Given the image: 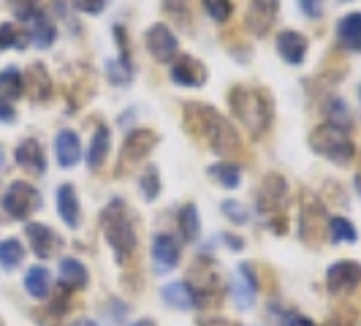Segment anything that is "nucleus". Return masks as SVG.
<instances>
[{
	"instance_id": "obj_21",
	"label": "nucleus",
	"mask_w": 361,
	"mask_h": 326,
	"mask_svg": "<svg viewBox=\"0 0 361 326\" xmlns=\"http://www.w3.org/2000/svg\"><path fill=\"white\" fill-rule=\"evenodd\" d=\"M161 296L163 302L171 305L174 310H190L199 305V294L193 291L190 283H169V286H163Z\"/></svg>"
},
{
	"instance_id": "obj_30",
	"label": "nucleus",
	"mask_w": 361,
	"mask_h": 326,
	"mask_svg": "<svg viewBox=\"0 0 361 326\" xmlns=\"http://www.w3.org/2000/svg\"><path fill=\"white\" fill-rule=\"evenodd\" d=\"M22 261H25V248H22V242L14 239V236L0 239V267H3V270H17Z\"/></svg>"
},
{
	"instance_id": "obj_2",
	"label": "nucleus",
	"mask_w": 361,
	"mask_h": 326,
	"mask_svg": "<svg viewBox=\"0 0 361 326\" xmlns=\"http://www.w3.org/2000/svg\"><path fill=\"white\" fill-rule=\"evenodd\" d=\"M228 107L239 126L245 128L253 139H261L269 131L271 120H274V109H271V98L267 90L261 87H250V85H236L228 90Z\"/></svg>"
},
{
	"instance_id": "obj_13",
	"label": "nucleus",
	"mask_w": 361,
	"mask_h": 326,
	"mask_svg": "<svg viewBox=\"0 0 361 326\" xmlns=\"http://www.w3.org/2000/svg\"><path fill=\"white\" fill-rule=\"evenodd\" d=\"M152 264H155V272H171L180 267V258H182V248L177 242V236L171 234H155L152 239Z\"/></svg>"
},
{
	"instance_id": "obj_16",
	"label": "nucleus",
	"mask_w": 361,
	"mask_h": 326,
	"mask_svg": "<svg viewBox=\"0 0 361 326\" xmlns=\"http://www.w3.org/2000/svg\"><path fill=\"white\" fill-rule=\"evenodd\" d=\"M54 155H57V163L63 169H73L79 163V158H82V139H79V133L73 128L57 131V136H54Z\"/></svg>"
},
{
	"instance_id": "obj_4",
	"label": "nucleus",
	"mask_w": 361,
	"mask_h": 326,
	"mask_svg": "<svg viewBox=\"0 0 361 326\" xmlns=\"http://www.w3.org/2000/svg\"><path fill=\"white\" fill-rule=\"evenodd\" d=\"M310 150L326 161L337 163V166H348L356 158V147H353L350 133L345 128L331 126V123H324L310 133Z\"/></svg>"
},
{
	"instance_id": "obj_19",
	"label": "nucleus",
	"mask_w": 361,
	"mask_h": 326,
	"mask_svg": "<svg viewBox=\"0 0 361 326\" xmlns=\"http://www.w3.org/2000/svg\"><path fill=\"white\" fill-rule=\"evenodd\" d=\"M337 44L345 52H361V11H350L337 22Z\"/></svg>"
},
{
	"instance_id": "obj_18",
	"label": "nucleus",
	"mask_w": 361,
	"mask_h": 326,
	"mask_svg": "<svg viewBox=\"0 0 361 326\" xmlns=\"http://www.w3.org/2000/svg\"><path fill=\"white\" fill-rule=\"evenodd\" d=\"M14 161L30 174H44L47 171V155H44V147L38 145L36 139L19 142V147L14 150Z\"/></svg>"
},
{
	"instance_id": "obj_34",
	"label": "nucleus",
	"mask_w": 361,
	"mask_h": 326,
	"mask_svg": "<svg viewBox=\"0 0 361 326\" xmlns=\"http://www.w3.org/2000/svg\"><path fill=\"white\" fill-rule=\"evenodd\" d=\"M106 76L111 85H128L130 76H133V63H126V60H111L106 63Z\"/></svg>"
},
{
	"instance_id": "obj_6",
	"label": "nucleus",
	"mask_w": 361,
	"mask_h": 326,
	"mask_svg": "<svg viewBox=\"0 0 361 326\" xmlns=\"http://www.w3.org/2000/svg\"><path fill=\"white\" fill-rule=\"evenodd\" d=\"M145 47L147 52L152 54V60H158V63H174L180 57V38L166 22H155L147 28Z\"/></svg>"
},
{
	"instance_id": "obj_36",
	"label": "nucleus",
	"mask_w": 361,
	"mask_h": 326,
	"mask_svg": "<svg viewBox=\"0 0 361 326\" xmlns=\"http://www.w3.org/2000/svg\"><path fill=\"white\" fill-rule=\"evenodd\" d=\"M220 210H223V215L228 217L234 226H245V223L250 220V210H247L245 204H239V201L226 199L223 204H220Z\"/></svg>"
},
{
	"instance_id": "obj_38",
	"label": "nucleus",
	"mask_w": 361,
	"mask_h": 326,
	"mask_svg": "<svg viewBox=\"0 0 361 326\" xmlns=\"http://www.w3.org/2000/svg\"><path fill=\"white\" fill-rule=\"evenodd\" d=\"M188 3L190 0H163V11H169V17L177 19L180 25H185V11H188Z\"/></svg>"
},
{
	"instance_id": "obj_25",
	"label": "nucleus",
	"mask_w": 361,
	"mask_h": 326,
	"mask_svg": "<svg viewBox=\"0 0 361 326\" xmlns=\"http://www.w3.org/2000/svg\"><path fill=\"white\" fill-rule=\"evenodd\" d=\"M52 289V274L47 267H30L25 272V291L33 296V299H47Z\"/></svg>"
},
{
	"instance_id": "obj_26",
	"label": "nucleus",
	"mask_w": 361,
	"mask_h": 326,
	"mask_svg": "<svg viewBox=\"0 0 361 326\" xmlns=\"http://www.w3.org/2000/svg\"><path fill=\"white\" fill-rule=\"evenodd\" d=\"M109 147H111V133H109V128L95 126L90 150H87V166H90V169L104 166V161H106V155H109Z\"/></svg>"
},
{
	"instance_id": "obj_5",
	"label": "nucleus",
	"mask_w": 361,
	"mask_h": 326,
	"mask_svg": "<svg viewBox=\"0 0 361 326\" xmlns=\"http://www.w3.org/2000/svg\"><path fill=\"white\" fill-rule=\"evenodd\" d=\"M3 210L14 220H27L36 210H41V193L36 191V185L14 180L3 193Z\"/></svg>"
},
{
	"instance_id": "obj_39",
	"label": "nucleus",
	"mask_w": 361,
	"mask_h": 326,
	"mask_svg": "<svg viewBox=\"0 0 361 326\" xmlns=\"http://www.w3.org/2000/svg\"><path fill=\"white\" fill-rule=\"evenodd\" d=\"M73 3H76L79 11H85V14H90V17L101 14V11L106 8V0H73Z\"/></svg>"
},
{
	"instance_id": "obj_40",
	"label": "nucleus",
	"mask_w": 361,
	"mask_h": 326,
	"mask_svg": "<svg viewBox=\"0 0 361 326\" xmlns=\"http://www.w3.org/2000/svg\"><path fill=\"white\" fill-rule=\"evenodd\" d=\"M324 3L326 0H299V8H302L310 19H318L324 14Z\"/></svg>"
},
{
	"instance_id": "obj_8",
	"label": "nucleus",
	"mask_w": 361,
	"mask_h": 326,
	"mask_svg": "<svg viewBox=\"0 0 361 326\" xmlns=\"http://www.w3.org/2000/svg\"><path fill=\"white\" fill-rule=\"evenodd\" d=\"M207 66L196 60L193 54H180L174 63H171V68H169V79L177 85V87H188V90H199L204 87V82H207Z\"/></svg>"
},
{
	"instance_id": "obj_14",
	"label": "nucleus",
	"mask_w": 361,
	"mask_h": 326,
	"mask_svg": "<svg viewBox=\"0 0 361 326\" xmlns=\"http://www.w3.org/2000/svg\"><path fill=\"white\" fill-rule=\"evenodd\" d=\"M274 47H277V54H280L288 66H302L305 57H307L310 41H307V36L299 33V30H283V33H277Z\"/></svg>"
},
{
	"instance_id": "obj_45",
	"label": "nucleus",
	"mask_w": 361,
	"mask_h": 326,
	"mask_svg": "<svg viewBox=\"0 0 361 326\" xmlns=\"http://www.w3.org/2000/svg\"><path fill=\"white\" fill-rule=\"evenodd\" d=\"M3 171H6V150L0 147V174H3Z\"/></svg>"
},
{
	"instance_id": "obj_41",
	"label": "nucleus",
	"mask_w": 361,
	"mask_h": 326,
	"mask_svg": "<svg viewBox=\"0 0 361 326\" xmlns=\"http://www.w3.org/2000/svg\"><path fill=\"white\" fill-rule=\"evenodd\" d=\"M17 120V109L11 101H6V98H0V123H14Z\"/></svg>"
},
{
	"instance_id": "obj_22",
	"label": "nucleus",
	"mask_w": 361,
	"mask_h": 326,
	"mask_svg": "<svg viewBox=\"0 0 361 326\" xmlns=\"http://www.w3.org/2000/svg\"><path fill=\"white\" fill-rule=\"evenodd\" d=\"M27 38H30V44L36 49H49L54 44V38H57V28H54V22L44 11H38L36 17H33V22H30Z\"/></svg>"
},
{
	"instance_id": "obj_31",
	"label": "nucleus",
	"mask_w": 361,
	"mask_h": 326,
	"mask_svg": "<svg viewBox=\"0 0 361 326\" xmlns=\"http://www.w3.org/2000/svg\"><path fill=\"white\" fill-rule=\"evenodd\" d=\"M139 188H142V196L145 201H155L161 196V171L155 163H147L142 177H139Z\"/></svg>"
},
{
	"instance_id": "obj_7",
	"label": "nucleus",
	"mask_w": 361,
	"mask_h": 326,
	"mask_svg": "<svg viewBox=\"0 0 361 326\" xmlns=\"http://www.w3.org/2000/svg\"><path fill=\"white\" fill-rule=\"evenodd\" d=\"M361 286V264L359 261H334L329 270H326V289L331 294H353Z\"/></svg>"
},
{
	"instance_id": "obj_23",
	"label": "nucleus",
	"mask_w": 361,
	"mask_h": 326,
	"mask_svg": "<svg viewBox=\"0 0 361 326\" xmlns=\"http://www.w3.org/2000/svg\"><path fill=\"white\" fill-rule=\"evenodd\" d=\"M25 90L30 92L36 101H47V98L52 95V79H49V73H47V68H44L41 63H33V66L27 68Z\"/></svg>"
},
{
	"instance_id": "obj_33",
	"label": "nucleus",
	"mask_w": 361,
	"mask_h": 326,
	"mask_svg": "<svg viewBox=\"0 0 361 326\" xmlns=\"http://www.w3.org/2000/svg\"><path fill=\"white\" fill-rule=\"evenodd\" d=\"M326 120L331 123V126L337 128H350V111H348V104H345L343 98H337V95H331L329 101H326Z\"/></svg>"
},
{
	"instance_id": "obj_27",
	"label": "nucleus",
	"mask_w": 361,
	"mask_h": 326,
	"mask_svg": "<svg viewBox=\"0 0 361 326\" xmlns=\"http://www.w3.org/2000/svg\"><path fill=\"white\" fill-rule=\"evenodd\" d=\"M326 231H329V239H331V245H353L356 239H359V231H356V226L343 215H334L329 217V223H326Z\"/></svg>"
},
{
	"instance_id": "obj_42",
	"label": "nucleus",
	"mask_w": 361,
	"mask_h": 326,
	"mask_svg": "<svg viewBox=\"0 0 361 326\" xmlns=\"http://www.w3.org/2000/svg\"><path fill=\"white\" fill-rule=\"evenodd\" d=\"M223 242H226L231 250H242V248H245V239H242V236H236V234H226L223 236Z\"/></svg>"
},
{
	"instance_id": "obj_29",
	"label": "nucleus",
	"mask_w": 361,
	"mask_h": 326,
	"mask_svg": "<svg viewBox=\"0 0 361 326\" xmlns=\"http://www.w3.org/2000/svg\"><path fill=\"white\" fill-rule=\"evenodd\" d=\"M25 92V76L17 66H6L0 71V98L11 101V98H19Z\"/></svg>"
},
{
	"instance_id": "obj_17",
	"label": "nucleus",
	"mask_w": 361,
	"mask_h": 326,
	"mask_svg": "<svg viewBox=\"0 0 361 326\" xmlns=\"http://www.w3.org/2000/svg\"><path fill=\"white\" fill-rule=\"evenodd\" d=\"M54 204H57V215L63 217V223L68 229H79V220H82V210H79V196L73 191L71 182H63L54 193Z\"/></svg>"
},
{
	"instance_id": "obj_15",
	"label": "nucleus",
	"mask_w": 361,
	"mask_h": 326,
	"mask_svg": "<svg viewBox=\"0 0 361 326\" xmlns=\"http://www.w3.org/2000/svg\"><path fill=\"white\" fill-rule=\"evenodd\" d=\"M25 234H27V242H30V250L38 258H52L60 250V245H63V239L54 234L47 223H27Z\"/></svg>"
},
{
	"instance_id": "obj_28",
	"label": "nucleus",
	"mask_w": 361,
	"mask_h": 326,
	"mask_svg": "<svg viewBox=\"0 0 361 326\" xmlns=\"http://www.w3.org/2000/svg\"><path fill=\"white\" fill-rule=\"evenodd\" d=\"M177 226H180V234L185 242H196L201 234V217L196 204H185L177 215Z\"/></svg>"
},
{
	"instance_id": "obj_47",
	"label": "nucleus",
	"mask_w": 361,
	"mask_h": 326,
	"mask_svg": "<svg viewBox=\"0 0 361 326\" xmlns=\"http://www.w3.org/2000/svg\"><path fill=\"white\" fill-rule=\"evenodd\" d=\"M353 182H356V193H359V196H361V171H359V174H356V180H353Z\"/></svg>"
},
{
	"instance_id": "obj_20",
	"label": "nucleus",
	"mask_w": 361,
	"mask_h": 326,
	"mask_svg": "<svg viewBox=\"0 0 361 326\" xmlns=\"http://www.w3.org/2000/svg\"><path fill=\"white\" fill-rule=\"evenodd\" d=\"M57 280L66 291H79L87 286L90 277H87V267L79 258H63L57 270Z\"/></svg>"
},
{
	"instance_id": "obj_46",
	"label": "nucleus",
	"mask_w": 361,
	"mask_h": 326,
	"mask_svg": "<svg viewBox=\"0 0 361 326\" xmlns=\"http://www.w3.org/2000/svg\"><path fill=\"white\" fill-rule=\"evenodd\" d=\"M133 326H155V321H149V318H142V321H136Z\"/></svg>"
},
{
	"instance_id": "obj_37",
	"label": "nucleus",
	"mask_w": 361,
	"mask_h": 326,
	"mask_svg": "<svg viewBox=\"0 0 361 326\" xmlns=\"http://www.w3.org/2000/svg\"><path fill=\"white\" fill-rule=\"evenodd\" d=\"M6 3L19 22H33V17L38 14V0H6Z\"/></svg>"
},
{
	"instance_id": "obj_35",
	"label": "nucleus",
	"mask_w": 361,
	"mask_h": 326,
	"mask_svg": "<svg viewBox=\"0 0 361 326\" xmlns=\"http://www.w3.org/2000/svg\"><path fill=\"white\" fill-rule=\"evenodd\" d=\"M204 3V11H207V17L217 22V25H223V22H228L231 19V0H201Z\"/></svg>"
},
{
	"instance_id": "obj_44",
	"label": "nucleus",
	"mask_w": 361,
	"mask_h": 326,
	"mask_svg": "<svg viewBox=\"0 0 361 326\" xmlns=\"http://www.w3.org/2000/svg\"><path fill=\"white\" fill-rule=\"evenodd\" d=\"M71 326H98V324H95L92 318H79V321H73Z\"/></svg>"
},
{
	"instance_id": "obj_24",
	"label": "nucleus",
	"mask_w": 361,
	"mask_h": 326,
	"mask_svg": "<svg viewBox=\"0 0 361 326\" xmlns=\"http://www.w3.org/2000/svg\"><path fill=\"white\" fill-rule=\"evenodd\" d=\"M207 174H209L220 188H226V191H234V188L242 185V169H239V163H234V161L212 163V166L207 169Z\"/></svg>"
},
{
	"instance_id": "obj_10",
	"label": "nucleus",
	"mask_w": 361,
	"mask_h": 326,
	"mask_svg": "<svg viewBox=\"0 0 361 326\" xmlns=\"http://www.w3.org/2000/svg\"><path fill=\"white\" fill-rule=\"evenodd\" d=\"M158 145V133L149 131V128H133L123 142V150H120V163L126 166H133V163H142L155 150Z\"/></svg>"
},
{
	"instance_id": "obj_9",
	"label": "nucleus",
	"mask_w": 361,
	"mask_h": 326,
	"mask_svg": "<svg viewBox=\"0 0 361 326\" xmlns=\"http://www.w3.org/2000/svg\"><path fill=\"white\" fill-rule=\"evenodd\" d=\"M286 201H288V182H286V177L283 174H267V180L258 191V204H255L258 215L269 217L274 212H280Z\"/></svg>"
},
{
	"instance_id": "obj_1",
	"label": "nucleus",
	"mask_w": 361,
	"mask_h": 326,
	"mask_svg": "<svg viewBox=\"0 0 361 326\" xmlns=\"http://www.w3.org/2000/svg\"><path fill=\"white\" fill-rule=\"evenodd\" d=\"M182 114H185V128L196 139L207 142V147L212 152H217V155H231V152L239 150V133H236V128L215 107L190 101V104L182 107Z\"/></svg>"
},
{
	"instance_id": "obj_32",
	"label": "nucleus",
	"mask_w": 361,
	"mask_h": 326,
	"mask_svg": "<svg viewBox=\"0 0 361 326\" xmlns=\"http://www.w3.org/2000/svg\"><path fill=\"white\" fill-rule=\"evenodd\" d=\"M30 44L27 33H22L14 22H3L0 25V52L3 49H25Z\"/></svg>"
},
{
	"instance_id": "obj_11",
	"label": "nucleus",
	"mask_w": 361,
	"mask_h": 326,
	"mask_svg": "<svg viewBox=\"0 0 361 326\" xmlns=\"http://www.w3.org/2000/svg\"><path fill=\"white\" fill-rule=\"evenodd\" d=\"M255 296H258V274L250 261L239 264L236 267V277L231 283V299L239 310H250L255 305Z\"/></svg>"
},
{
	"instance_id": "obj_48",
	"label": "nucleus",
	"mask_w": 361,
	"mask_h": 326,
	"mask_svg": "<svg viewBox=\"0 0 361 326\" xmlns=\"http://www.w3.org/2000/svg\"><path fill=\"white\" fill-rule=\"evenodd\" d=\"M359 101H361V85H359Z\"/></svg>"
},
{
	"instance_id": "obj_12",
	"label": "nucleus",
	"mask_w": 361,
	"mask_h": 326,
	"mask_svg": "<svg viewBox=\"0 0 361 326\" xmlns=\"http://www.w3.org/2000/svg\"><path fill=\"white\" fill-rule=\"evenodd\" d=\"M277 11H280V0H250L247 6V17H245V28L247 33L253 36H267L277 19Z\"/></svg>"
},
{
	"instance_id": "obj_43",
	"label": "nucleus",
	"mask_w": 361,
	"mask_h": 326,
	"mask_svg": "<svg viewBox=\"0 0 361 326\" xmlns=\"http://www.w3.org/2000/svg\"><path fill=\"white\" fill-rule=\"evenodd\" d=\"M286 326H315V324L310 321L307 315H296V313H293V315H288V321H286Z\"/></svg>"
},
{
	"instance_id": "obj_3",
	"label": "nucleus",
	"mask_w": 361,
	"mask_h": 326,
	"mask_svg": "<svg viewBox=\"0 0 361 326\" xmlns=\"http://www.w3.org/2000/svg\"><path fill=\"white\" fill-rule=\"evenodd\" d=\"M101 231L104 239L109 242V248L114 250V258L120 264H126L136 253V245H139V236H136V226H133V217L128 210L126 199H111L101 210Z\"/></svg>"
}]
</instances>
